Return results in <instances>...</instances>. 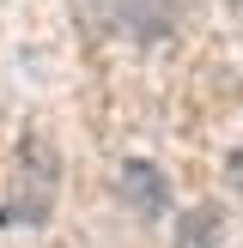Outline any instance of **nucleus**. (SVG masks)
I'll list each match as a JSON object with an SVG mask.
<instances>
[{
	"instance_id": "obj_2",
	"label": "nucleus",
	"mask_w": 243,
	"mask_h": 248,
	"mask_svg": "<svg viewBox=\"0 0 243 248\" xmlns=\"http://www.w3.org/2000/svg\"><path fill=\"white\" fill-rule=\"evenodd\" d=\"M219 236H225V224H219L213 206H194V212L182 218V248H213Z\"/></svg>"
},
{
	"instance_id": "obj_1",
	"label": "nucleus",
	"mask_w": 243,
	"mask_h": 248,
	"mask_svg": "<svg viewBox=\"0 0 243 248\" xmlns=\"http://www.w3.org/2000/svg\"><path fill=\"white\" fill-rule=\"evenodd\" d=\"M116 194H122V206H134V218H146V224H158V218L170 212V182L158 176L152 164H122L116 170Z\"/></svg>"
},
{
	"instance_id": "obj_3",
	"label": "nucleus",
	"mask_w": 243,
	"mask_h": 248,
	"mask_svg": "<svg viewBox=\"0 0 243 248\" xmlns=\"http://www.w3.org/2000/svg\"><path fill=\"white\" fill-rule=\"evenodd\" d=\"M225 176H231V188H243V145L225 157Z\"/></svg>"
}]
</instances>
